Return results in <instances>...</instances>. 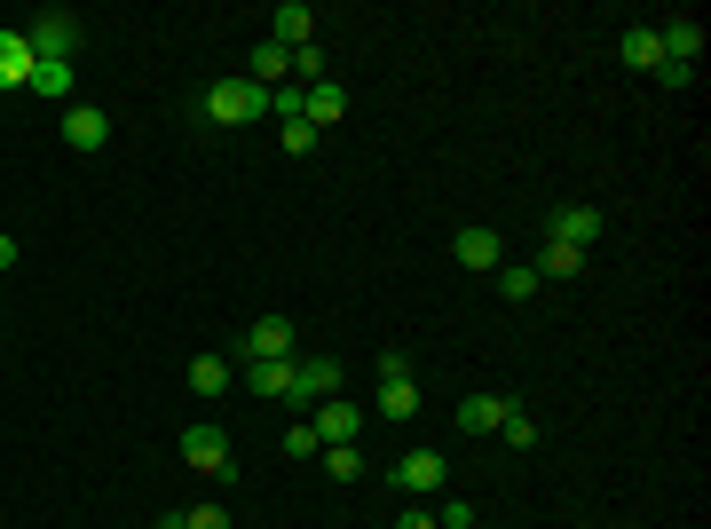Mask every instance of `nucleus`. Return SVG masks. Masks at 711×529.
<instances>
[{"mask_svg": "<svg viewBox=\"0 0 711 529\" xmlns=\"http://www.w3.org/2000/svg\"><path fill=\"white\" fill-rule=\"evenodd\" d=\"M64 143H71V150H104V143H111V119H104L96 104H71V111H64Z\"/></svg>", "mask_w": 711, "mask_h": 529, "instance_id": "10", "label": "nucleus"}, {"mask_svg": "<svg viewBox=\"0 0 711 529\" xmlns=\"http://www.w3.org/2000/svg\"><path fill=\"white\" fill-rule=\"evenodd\" d=\"M301 104H309V87H270V111H277V119H285V127H293V119H301Z\"/></svg>", "mask_w": 711, "mask_h": 529, "instance_id": "26", "label": "nucleus"}, {"mask_svg": "<svg viewBox=\"0 0 711 529\" xmlns=\"http://www.w3.org/2000/svg\"><path fill=\"white\" fill-rule=\"evenodd\" d=\"M261 111H270V87H253V79H214L206 87V119L214 127H253Z\"/></svg>", "mask_w": 711, "mask_h": 529, "instance_id": "1", "label": "nucleus"}, {"mask_svg": "<svg viewBox=\"0 0 711 529\" xmlns=\"http://www.w3.org/2000/svg\"><path fill=\"white\" fill-rule=\"evenodd\" d=\"M419 411V388L411 380H380V419H411Z\"/></svg>", "mask_w": 711, "mask_h": 529, "instance_id": "23", "label": "nucleus"}, {"mask_svg": "<svg viewBox=\"0 0 711 529\" xmlns=\"http://www.w3.org/2000/svg\"><path fill=\"white\" fill-rule=\"evenodd\" d=\"M316 451H324V443H316V427H309V419L285 427V459H316Z\"/></svg>", "mask_w": 711, "mask_h": 529, "instance_id": "27", "label": "nucleus"}, {"mask_svg": "<svg viewBox=\"0 0 711 529\" xmlns=\"http://www.w3.org/2000/svg\"><path fill=\"white\" fill-rule=\"evenodd\" d=\"M0 87H32V48H25V32H0Z\"/></svg>", "mask_w": 711, "mask_h": 529, "instance_id": "15", "label": "nucleus"}, {"mask_svg": "<svg viewBox=\"0 0 711 529\" xmlns=\"http://www.w3.org/2000/svg\"><path fill=\"white\" fill-rule=\"evenodd\" d=\"M332 395H340V364H332V356H293V395H285V403H309V411H316V403H332Z\"/></svg>", "mask_w": 711, "mask_h": 529, "instance_id": "4", "label": "nucleus"}, {"mask_svg": "<svg viewBox=\"0 0 711 529\" xmlns=\"http://www.w3.org/2000/svg\"><path fill=\"white\" fill-rule=\"evenodd\" d=\"M601 222H608V214H593V206H562V214L546 222V237H554V245H577V253H585V245L601 237Z\"/></svg>", "mask_w": 711, "mask_h": 529, "instance_id": "9", "label": "nucleus"}, {"mask_svg": "<svg viewBox=\"0 0 711 529\" xmlns=\"http://www.w3.org/2000/svg\"><path fill=\"white\" fill-rule=\"evenodd\" d=\"M285 356H301V332H293L285 316H261V324L237 340V364H285Z\"/></svg>", "mask_w": 711, "mask_h": 529, "instance_id": "2", "label": "nucleus"}, {"mask_svg": "<svg viewBox=\"0 0 711 529\" xmlns=\"http://www.w3.org/2000/svg\"><path fill=\"white\" fill-rule=\"evenodd\" d=\"M245 380H253L261 403H285V395H293V356H285V364H245Z\"/></svg>", "mask_w": 711, "mask_h": 529, "instance_id": "16", "label": "nucleus"}, {"mask_svg": "<svg viewBox=\"0 0 711 529\" xmlns=\"http://www.w3.org/2000/svg\"><path fill=\"white\" fill-rule=\"evenodd\" d=\"M270 40H277V48H316V17L301 9V0H285V9L270 17Z\"/></svg>", "mask_w": 711, "mask_h": 529, "instance_id": "11", "label": "nucleus"}, {"mask_svg": "<svg viewBox=\"0 0 711 529\" xmlns=\"http://www.w3.org/2000/svg\"><path fill=\"white\" fill-rule=\"evenodd\" d=\"M316 467H324L332 482H356V474H364V451H356V443H332V451H316Z\"/></svg>", "mask_w": 711, "mask_h": 529, "instance_id": "21", "label": "nucleus"}, {"mask_svg": "<svg viewBox=\"0 0 711 529\" xmlns=\"http://www.w3.org/2000/svg\"><path fill=\"white\" fill-rule=\"evenodd\" d=\"M490 277H498V293H506V301H529V293H538V285H546L538 270H514V261H498V270H490Z\"/></svg>", "mask_w": 711, "mask_h": 529, "instance_id": "25", "label": "nucleus"}, {"mask_svg": "<svg viewBox=\"0 0 711 529\" xmlns=\"http://www.w3.org/2000/svg\"><path fill=\"white\" fill-rule=\"evenodd\" d=\"M285 150H293V158H309V150H316V127H309V119H293V127H285Z\"/></svg>", "mask_w": 711, "mask_h": 529, "instance_id": "30", "label": "nucleus"}, {"mask_svg": "<svg viewBox=\"0 0 711 529\" xmlns=\"http://www.w3.org/2000/svg\"><path fill=\"white\" fill-rule=\"evenodd\" d=\"M316 443L332 451V443H356V434H364V411H356V403H316Z\"/></svg>", "mask_w": 711, "mask_h": 529, "instance_id": "7", "label": "nucleus"}, {"mask_svg": "<svg viewBox=\"0 0 711 529\" xmlns=\"http://www.w3.org/2000/svg\"><path fill=\"white\" fill-rule=\"evenodd\" d=\"M150 529H183V513H158V521H150Z\"/></svg>", "mask_w": 711, "mask_h": 529, "instance_id": "33", "label": "nucleus"}, {"mask_svg": "<svg viewBox=\"0 0 711 529\" xmlns=\"http://www.w3.org/2000/svg\"><path fill=\"white\" fill-rule=\"evenodd\" d=\"M459 261H467V270H498V261H506V245H498V229H459V245H451Z\"/></svg>", "mask_w": 711, "mask_h": 529, "instance_id": "13", "label": "nucleus"}, {"mask_svg": "<svg viewBox=\"0 0 711 529\" xmlns=\"http://www.w3.org/2000/svg\"><path fill=\"white\" fill-rule=\"evenodd\" d=\"M25 48H32V63H71V48H79V17H64V9L32 17V25H25Z\"/></svg>", "mask_w": 711, "mask_h": 529, "instance_id": "3", "label": "nucleus"}, {"mask_svg": "<svg viewBox=\"0 0 711 529\" xmlns=\"http://www.w3.org/2000/svg\"><path fill=\"white\" fill-rule=\"evenodd\" d=\"M498 434H506V451H529V443H538V419H529L522 403H506V419H498Z\"/></svg>", "mask_w": 711, "mask_h": 529, "instance_id": "22", "label": "nucleus"}, {"mask_svg": "<svg viewBox=\"0 0 711 529\" xmlns=\"http://www.w3.org/2000/svg\"><path fill=\"white\" fill-rule=\"evenodd\" d=\"M301 119H309V127H332V119H348V87L316 79V87H309V104H301Z\"/></svg>", "mask_w": 711, "mask_h": 529, "instance_id": "12", "label": "nucleus"}, {"mask_svg": "<svg viewBox=\"0 0 711 529\" xmlns=\"http://www.w3.org/2000/svg\"><path fill=\"white\" fill-rule=\"evenodd\" d=\"M656 56H664V63H688V71H695V56H703V25H688V17L656 25Z\"/></svg>", "mask_w": 711, "mask_h": 529, "instance_id": "8", "label": "nucleus"}, {"mask_svg": "<svg viewBox=\"0 0 711 529\" xmlns=\"http://www.w3.org/2000/svg\"><path fill=\"white\" fill-rule=\"evenodd\" d=\"M616 56H625L633 71H656V63H664V56H656V25H633L625 40H616Z\"/></svg>", "mask_w": 711, "mask_h": 529, "instance_id": "18", "label": "nucleus"}, {"mask_svg": "<svg viewBox=\"0 0 711 529\" xmlns=\"http://www.w3.org/2000/svg\"><path fill=\"white\" fill-rule=\"evenodd\" d=\"M435 529H475V506H467V498H451V506L435 513Z\"/></svg>", "mask_w": 711, "mask_h": 529, "instance_id": "29", "label": "nucleus"}, {"mask_svg": "<svg viewBox=\"0 0 711 529\" xmlns=\"http://www.w3.org/2000/svg\"><path fill=\"white\" fill-rule=\"evenodd\" d=\"M183 459L198 467V474H214V482H230L237 467H230V434L222 427H183Z\"/></svg>", "mask_w": 711, "mask_h": 529, "instance_id": "5", "label": "nucleus"}, {"mask_svg": "<svg viewBox=\"0 0 711 529\" xmlns=\"http://www.w3.org/2000/svg\"><path fill=\"white\" fill-rule=\"evenodd\" d=\"M32 96L64 104V96H71V63H32Z\"/></svg>", "mask_w": 711, "mask_h": 529, "instance_id": "24", "label": "nucleus"}, {"mask_svg": "<svg viewBox=\"0 0 711 529\" xmlns=\"http://www.w3.org/2000/svg\"><path fill=\"white\" fill-rule=\"evenodd\" d=\"M396 490L403 498H435L442 490V451H403L396 459Z\"/></svg>", "mask_w": 711, "mask_h": 529, "instance_id": "6", "label": "nucleus"}, {"mask_svg": "<svg viewBox=\"0 0 711 529\" xmlns=\"http://www.w3.org/2000/svg\"><path fill=\"white\" fill-rule=\"evenodd\" d=\"M191 395H230V356H191Z\"/></svg>", "mask_w": 711, "mask_h": 529, "instance_id": "17", "label": "nucleus"}, {"mask_svg": "<svg viewBox=\"0 0 711 529\" xmlns=\"http://www.w3.org/2000/svg\"><path fill=\"white\" fill-rule=\"evenodd\" d=\"M538 277H585V253H577V245H554V237H546V253H538Z\"/></svg>", "mask_w": 711, "mask_h": 529, "instance_id": "20", "label": "nucleus"}, {"mask_svg": "<svg viewBox=\"0 0 711 529\" xmlns=\"http://www.w3.org/2000/svg\"><path fill=\"white\" fill-rule=\"evenodd\" d=\"M396 529H435V513H427V506H403V521H396Z\"/></svg>", "mask_w": 711, "mask_h": 529, "instance_id": "31", "label": "nucleus"}, {"mask_svg": "<svg viewBox=\"0 0 711 529\" xmlns=\"http://www.w3.org/2000/svg\"><path fill=\"white\" fill-rule=\"evenodd\" d=\"M506 403H514V395H467V403H459V427H467V434H498Z\"/></svg>", "mask_w": 711, "mask_h": 529, "instance_id": "14", "label": "nucleus"}, {"mask_svg": "<svg viewBox=\"0 0 711 529\" xmlns=\"http://www.w3.org/2000/svg\"><path fill=\"white\" fill-rule=\"evenodd\" d=\"M0 270H17V237L9 229H0Z\"/></svg>", "mask_w": 711, "mask_h": 529, "instance_id": "32", "label": "nucleus"}, {"mask_svg": "<svg viewBox=\"0 0 711 529\" xmlns=\"http://www.w3.org/2000/svg\"><path fill=\"white\" fill-rule=\"evenodd\" d=\"M285 71H293V48H277V40H253V87H261V79L277 87Z\"/></svg>", "mask_w": 711, "mask_h": 529, "instance_id": "19", "label": "nucleus"}, {"mask_svg": "<svg viewBox=\"0 0 711 529\" xmlns=\"http://www.w3.org/2000/svg\"><path fill=\"white\" fill-rule=\"evenodd\" d=\"M183 529H237V521H230V506H191Z\"/></svg>", "mask_w": 711, "mask_h": 529, "instance_id": "28", "label": "nucleus"}]
</instances>
